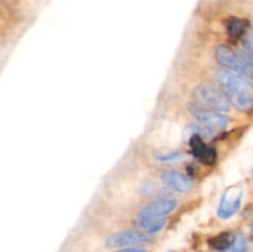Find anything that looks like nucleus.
<instances>
[{
    "label": "nucleus",
    "mask_w": 253,
    "mask_h": 252,
    "mask_svg": "<svg viewBox=\"0 0 253 252\" xmlns=\"http://www.w3.org/2000/svg\"><path fill=\"white\" fill-rule=\"evenodd\" d=\"M244 192L240 187H230L225 190L217 208V216L220 219H230L239 211L241 207Z\"/></svg>",
    "instance_id": "nucleus-5"
},
{
    "label": "nucleus",
    "mask_w": 253,
    "mask_h": 252,
    "mask_svg": "<svg viewBox=\"0 0 253 252\" xmlns=\"http://www.w3.org/2000/svg\"><path fill=\"white\" fill-rule=\"evenodd\" d=\"M217 83L226 93L231 105L240 111H250L253 109V84L245 76L227 69L215 71Z\"/></svg>",
    "instance_id": "nucleus-1"
},
{
    "label": "nucleus",
    "mask_w": 253,
    "mask_h": 252,
    "mask_svg": "<svg viewBox=\"0 0 253 252\" xmlns=\"http://www.w3.org/2000/svg\"><path fill=\"white\" fill-rule=\"evenodd\" d=\"M175 208H177V200L174 199L165 198V199L156 200L141 210L137 220H136V225L141 230H143L150 222L157 219H162L166 215H169Z\"/></svg>",
    "instance_id": "nucleus-3"
},
{
    "label": "nucleus",
    "mask_w": 253,
    "mask_h": 252,
    "mask_svg": "<svg viewBox=\"0 0 253 252\" xmlns=\"http://www.w3.org/2000/svg\"><path fill=\"white\" fill-rule=\"evenodd\" d=\"M163 184L179 193H187L193 188L192 178L177 170H166L161 175Z\"/></svg>",
    "instance_id": "nucleus-8"
},
{
    "label": "nucleus",
    "mask_w": 253,
    "mask_h": 252,
    "mask_svg": "<svg viewBox=\"0 0 253 252\" xmlns=\"http://www.w3.org/2000/svg\"><path fill=\"white\" fill-rule=\"evenodd\" d=\"M189 145L192 148V152L199 161H202L205 165H211L216 160V152L214 148L208 146L203 140L200 133H193L189 138Z\"/></svg>",
    "instance_id": "nucleus-9"
},
{
    "label": "nucleus",
    "mask_w": 253,
    "mask_h": 252,
    "mask_svg": "<svg viewBox=\"0 0 253 252\" xmlns=\"http://www.w3.org/2000/svg\"><path fill=\"white\" fill-rule=\"evenodd\" d=\"M169 252H174V251H169Z\"/></svg>",
    "instance_id": "nucleus-18"
},
{
    "label": "nucleus",
    "mask_w": 253,
    "mask_h": 252,
    "mask_svg": "<svg viewBox=\"0 0 253 252\" xmlns=\"http://www.w3.org/2000/svg\"><path fill=\"white\" fill-rule=\"evenodd\" d=\"M151 239V236L146 232L135 231V230H125L110 235L106 239L105 246L108 249H119V247L131 246V245L146 242Z\"/></svg>",
    "instance_id": "nucleus-7"
},
{
    "label": "nucleus",
    "mask_w": 253,
    "mask_h": 252,
    "mask_svg": "<svg viewBox=\"0 0 253 252\" xmlns=\"http://www.w3.org/2000/svg\"><path fill=\"white\" fill-rule=\"evenodd\" d=\"M245 31H246V24L242 20L232 19L227 24V32L232 40H237L239 37H241Z\"/></svg>",
    "instance_id": "nucleus-11"
},
{
    "label": "nucleus",
    "mask_w": 253,
    "mask_h": 252,
    "mask_svg": "<svg viewBox=\"0 0 253 252\" xmlns=\"http://www.w3.org/2000/svg\"><path fill=\"white\" fill-rule=\"evenodd\" d=\"M247 250V241L244 236H236L234 245L229 252H245Z\"/></svg>",
    "instance_id": "nucleus-14"
},
{
    "label": "nucleus",
    "mask_w": 253,
    "mask_h": 252,
    "mask_svg": "<svg viewBox=\"0 0 253 252\" xmlns=\"http://www.w3.org/2000/svg\"><path fill=\"white\" fill-rule=\"evenodd\" d=\"M215 58L227 71L235 72V73L242 74V76L250 74L245 64L242 63L239 53H236L229 46L221 44V46L217 47L216 51H215Z\"/></svg>",
    "instance_id": "nucleus-6"
},
{
    "label": "nucleus",
    "mask_w": 253,
    "mask_h": 252,
    "mask_svg": "<svg viewBox=\"0 0 253 252\" xmlns=\"http://www.w3.org/2000/svg\"><path fill=\"white\" fill-rule=\"evenodd\" d=\"M239 56L241 58L242 63L245 64L246 69L250 74H253V52L250 49H242L239 52Z\"/></svg>",
    "instance_id": "nucleus-12"
},
{
    "label": "nucleus",
    "mask_w": 253,
    "mask_h": 252,
    "mask_svg": "<svg viewBox=\"0 0 253 252\" xmlns=\"http://www.w3.org/2000/svg\"><path fill=\"white\" fill-rule=\"evenodd\" d=\"M116 252H147L146 247L143 246H133V247H126V249L119 250Z\"/></svg>",
    "instance_id": "nucleus-16"
},
{
    "label": "nucleus",
    "mask_w": 253,
    "mask_h": 252,
    "mask_svg": "<svg viewBox=\"0 0 253 252\" xmlns=\"http://www.w3.org/2000/svg\"><path fill=\"white\" fill-rule=\"evenodd\" d=\"M251 234H252V236H253V224H252V227H251Z\"/></svg>",
    "instance_id": "nucleus-17"
},
{
    "label": "nucleus",
    "mask_w": 253,
    "mask_h": 252,
    "mask_svg": "<svg viewBox=\"0 0 253 252\" xmlns=\"http://www.w3.org/2000/svg\"><path fill=\"white\" fill-rule=\"evenodd\" d=\"M189 110L194 118L209 130H222L229 123V118L224 114L210 108H204L200 104H189Z\"/></svg>",
    "instance_id": "nucleus-4"
},
{
    "label": "nucleus",
    "mask_w": 253,
    "mask_h": 252,
    "mask_svg": "<svg viewBox=\"0 0 253 252\" xmlns=\"http://www.w3.org/2000/svg\"><path fill=\"white\" fill-rule=\"evenodd\" d=\"M235 240H236V236H235L234 234H231V232H222V234L210 239L209 245L210 247H212V249L216 250V251L224 252L229 251V250L231 249Z\"/></svg>",
    "instance_id": "nucleus-10"
},
{
    "label": "nucleus",
    "mask_w": 253,
    "mask_h": 252,
    "mask_svg": "<svg viewBox=\"0 0 253 252\" xmlns=\"http://www.w3.org/2000/svg\"><path fill=\"white\" fill-rule=\"evenodd\" d=\"M165 225H166L165 219H157V220H155V221L150 222V224L145 227V230H143V231L148 235L156 234V232L161 231V230L165 227Z\"/></svg>",
    "instance_id": "nucleus-13"
},
{
    "label": "nucleus",
    "mask_w": 253,
    "mask_h": 252,
    "mask_svg": "<svg viewBox=\"0 0 253 252\" xmlns=\"http://www.w3.org/2000/svg\"><path fill=\"white\" fill-rule=\"evenodd\" d=\"M194 96L202 105L216 111H229L231 103L222 89L210 84H202L194 90Z\"/></svg>",
    "instance_id": "nucleus-2"
},
{
    "label": "nucleus",
    "mask_w": 253,
    "mask_h": 252,
    "mask_svg": "<svg viewBox=\"0 0 253 252\" xmlns=\"http://www.w3.org/2000/svg\"><path fill=\"white\" fill-rule=\"evenodd\" d=\"M179 156H180L179 152H172L169 153V155H163V156L160 155L157 156V158L161 161H170V160H177V158H179Z\"/></svg>",
    "instance_id": "nucleus-15"
}]
</instances>
